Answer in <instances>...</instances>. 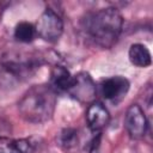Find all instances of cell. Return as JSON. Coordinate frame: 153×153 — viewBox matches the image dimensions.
<instances>
[{
	"mask_svg": "<svg viewBox=\"0 0 153 153\" xmlns=\"http://www.w3.org/2000/svg\"><path fill=\"white\" fill-rule=\"evenodd\" d=\"M128 57H129V61L131 65L140 67V68L149 67L152 63L151 51L142 43L131 44L129 47V50H128Z\"/></svg>",
	"mask_w": 153,
	"mask_h": 153,
	"instance_id": "30bf717a",
	"label": "cell"
},
{
	"mask_svg": "<svg viewBox=\"0 0 153 153\" xmlns=\"http://www.w3.org/2000/svg\"><path fill=\"white\" fill-rule=\"evenodd\" d=\"M56 93L49 85H33L19 99V115L30 123H44L55 111Z\"/></svg>",
	"mask_w": 153,
	"mask_h": 153,
	"instance_id": "3957f363",
	"label": "cell"
},
{
	"mask_svg": "<svg viewBox=\"0 0 153 153\" xmlns=\"http://www.w3.org/2000/svg\"><path fill=\"white\" fill-rule=\"evenodd\" d=\"M37 36L36 27L29 22H20L14 27V38L22 43H30Z\"/></svg>",
	"mask_w": 153,
	"mask_h": 153,
	"instance_id": "7c38bea8",
	"label": "cell"
},
{
	"mask_svg": "<svg viewBox=\"0 0 153 153\" xmlns=\"http://www.w3.org/2000/svg\"><path fill=\"white\" fill-rule=\"evenodd\" d=\"M123 27V17L115 7L88 12L81 20L85 36L97 47L111 48L118 39Z\"/></svg>",
	"mask_w": 153,
	"mask_h": 153,
	"instance_id": "6da1fadb",
	"label": "cell"
},
{
	"mask_svg": "<svg viewBox=\"0 0 153 153\" xmlns=\"http://www.w3.org/2000/svg\"><path fill=\"white\" fill-rule=\"evenodd\" d=\"M86 121L92 133L100 134L110 122V114L100 102H92L86 110Z\"/></svg>",
	"mask_w": 153,
	"mask_h": 153,
	"instance_id": "ba28073f",
	"label": "cell"
},
{
	"mask_svg": "<svg viewBox=\"0 0 153 153\" xmlns=\"http://www.w3.org/2000/svg\"><path fill=\"white\" fill-rule=\"evenodd\" d=\"M37 35L47 42H56L63 32V22L57 12L47 8L35 25Z\"/></svg>",
	"mask_w": 153,
	"mask_h": 153,
	"instance_id": "277c9868",
	"label": "cell"
},
{
	"mask_svg": "<svg viewBox=\"0 0 153 153\" xmlns=\"http://www.w3.org/2000/svg\"><path fill=\"white\" fill-rule=\"evenodd\" d=\"M0 153H33V145L27 139L13 140L0 136Z\"/></svg>",
	"mask_w": 153,
	"mask_h": 153,
	"instance_id": "8fae6325",
	"label": "cell"
},
{
	"mask_svg": "<svg viewBox=\"0 0 153 153\" xmlns=\"http://www.w3.org/2000/svg\"><path fill=\"white\" fill-rule=\"evenodd\" d=\"M124 127L127 133L133 139H141L145 136L148 123L142 108L139 104H131L124 116Z\"/></svg>",
	"mask_w": 153,
	"mask_h": 153,
	"instance_id": "8992f818",
	"label": "cell"
},
{
	"mask_svg": "<svg viewBox=\"0 0 153 153\" xmlns=\"http://www.w3.org/2000/svg\"><path fill=\"white\" fill-rule=\"evenodd\" d=\"M67 92L81 103H92L97 93V87L88 73L80 72L73 75L72 84Z\"/></svg>",
	"mask_w": 153,
	"mask_h": 153,
	"instance_id": "5b68a950",
	"label": "cell"
},
{
	"mask_svg": "<svg viewBox=\"0 0 153 153\" xmlns=\"http://www.w3.org/2000/svg\"><path fill=\"white\" fill-rule=\"evenodd\" d=\"M76 134L78 133L74 129H71V128L63 129L60 133V137H59L60 146L66 151L72 149L73 147H75L76 143H78V135Z\"/></svg>",
	"mask_w": 153,
	"mask_h": 153,
	"instance_id": "4fadbf2b",
	"label": "cell"
},
{
	"mask_svg": "<svg viewBox=\"0 0 153 153\" xmlns=\"http://www.w3.org/2000/svg\"><path fill=\"white\" fill-rule=\"evenodd\" d=\"M73 75L69 73V71L60 65H56L50 71V79H49V86L53 88V91L57 94L59 92H67L71 84H72Z\"/></svg>",
	"mask_w": 153,
	"mask_h": 153,
	"instance_id": "9c48e42d",
	"label": "cell"
},
{
	"mask_svg": "<svg viewBox=\"0 0 153 153\" xmlns=\"http://www.w3.org/2000/svg\"><path fill=\"white\" fill-rule=\"evenodd\" d=\"M129 81L122 75H114L104 79L100 84L102 96L108 100H120L129 91Z\"/></svg>",
	"mask_w": 153,
	"mask_h": 153,
	"instance_id": "52a82bcc",
	"label": "cell"
},
{
	"mask_svg": "<svg viewBox=\"0 0 153 153\" xmlns=\"http://www.w3.org/2000/svg\"><path fill=\"white\" fill-rule=\"evenodd\" d=\"M39 59L18 50L0 51V87L14 88L39 68Z\"/></svg>",
	"mask_w": 153,
	"mask_h": 153,
	"instance_id": "7a4b0ae2",
	"label": "cell"
}]
</instances>
